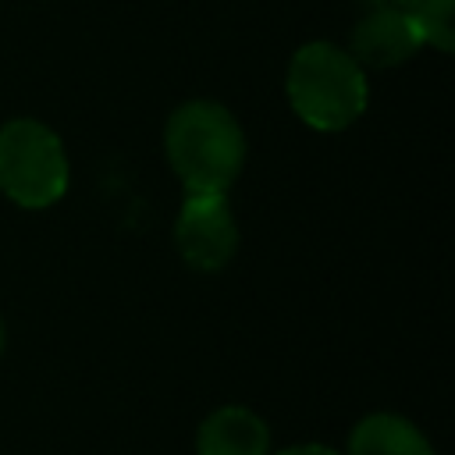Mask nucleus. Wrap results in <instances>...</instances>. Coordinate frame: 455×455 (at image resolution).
Wrapping results in <instances>:
<instances>
[{
  "label": "nucleus",
  "mask_w": 455,
  "mask_h": 455,
  "mask_svg": "<svg viewBox=\"0 0 455 455\" xmlns=\"http://www.w3.org/2000/svg\"><path fill=\"white\" fill-rule=\"evenodd\" d=\"M178 256L203 274L224 270L238 252V224L224 192H188L174 217Z\"/></svg>",
  "instance_id": "4"
},
{
  "label": "nucleus",
  "mask_w": 455,
  "mask_h": 455,
  "mask_svg": "<svg viewBox=\"0 0 455 455\" xmlns=\"http://www.w3.org/2000/svg\"><path fill=\"white\" fill-rule=\"evenodd\" d=\"M405 14L412 18L423 46L451 53V46H455V0H409Z\"/></svg>",
  "instance_id": "8"
},
{
  "label": "nucleus",
  "mask_w": 455,
  "mask_h": 455,
  "mask_svg": "<svg viewBox=\"0 0 455 455\" xmlns=\"http://www.w3.org/2000/svg\"><path fill=\"white\" fill-rule=\"evenodd\" d=\"M284 92L295 117L313 132L327 135L352 128L370 103L366 68H359L355 57L331 39L302 43L291 53L284 71Z\"/></svg>",
  "instance_id": "2"
},
{
  "label": "nucleus",
  "mask_w": 455,
  "mask_h": 455,
  "mask_svg": "<svg viewBox=\"0 0 455 455\" xmlns=\"http://www.w3.org/2000/svg\"><path fill=\"white\" fill-rule=\"evenodd\" d=\"M4 345H7V327H4V316H0V355H4Z\"/></svg>",
  "instance_id": "10"
},
{
  "label": "nucleus",
  "mask_w": 455,
  "mask_h": 455,
  "mask_svg": "<svg viewBox=\"0 0 455 455\" xmlns=\"http://www.w3.org/2000/svg\"><path fill=\"white\" fill-rule=\"evenodd\" d=\"M196 455H270V430L249 405H220L199 423Z\"/></svg>",
  "instance_id": "6"
},
{
  "label": "nucleus",
  "mask_w": 455,
  "mask_h": 455,
  "mask_svg": "<svg viewBox=\"0 0 455 455\" xmlns=\"http://www.w3.org/2000/svg\"><path fill=\"white\" fill-rule=\"evenodd\" d=\"M277 455H341V451H334L327 444H316V441H306V444H291V448H284Z\"/></svg>",
  "instance_id": "9"
},
{
  "label": "nucleus",
  "mask_w": 455,
  "mask_h": 455,
  "mask_svg": "<svg viewBox=\"0 0 455 455\" xmlns=\"http://www.w3.org/2000/svg\"><path fill=\"white\" fill-rule=\"evenodd\" d=\"M423 46L405 7H370L355 28L348 53L359 68H398Z\"/></svg>",
  "instance_id": "5"
},
{
  "label": "nucleus",
  "mask_w": 455,
  "mask_h": 455,
  "mask_svg": "<svg viewBox=\"0 0 455 455\" xmlns=\"http://www.w3.org/2000/svg\"><path fill=\"white\" fill-rule=\"evenodd\" d=\"M71 181L60 135L36 117L0 124V192L21 210L53 206Z\"/></svg>",
  "instance_id": "3"
},
{
  "label": "nucleus",
  "mask_w": 455,
  "mask_h": 455,
  "mask_svg": "<svg viewBox=\"0 0 455 455\" xmlns=\"http://www.w3.org/2000/svg\"><path fill=\"white\" fill-rule=\"evenodd\" d=\"M164 153L185 192H228L245 164V132L217 100H185L164 124Z\"/></svg>",
  "instance_id": "1"
},
{
  "label": "nucleus",
  "mask_w": 455,
  "mask_h": 455,
  "mask_svg": "<svg viewBox=\"0 0 455 455\" xmlns=\"http://www.w3.org/2000/svg\"><path fill=\"white\" fill-rule=\"evenodd\" d=\"M348 455H434L427 434L398 412H370L348 434Z\"/></svg>",
  "instance_id": "7"
}]
</instances>
